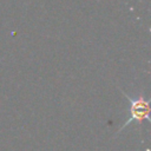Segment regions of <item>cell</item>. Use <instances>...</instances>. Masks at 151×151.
I'll return each mask as SVG.
<instances>
[{"mask_svg": "<svg viewBox=\"0 0 151 151\" xmlns=\"http://www.w3.org/2000/svg\"><path fill=\"white\" fill-rule=\"evenodd\" d=\"M122 93L127 98L129 101V109H127V119L125 123L122 124V126L119 127L118 132L123 131L129 124L137 122V123H142L144 120H150V105H149V100L146 97H144L142 93H139L137 97H131L127 93L123 92Z\"/></svg>", "mask_w": 151, "mask_h": 151, "instance_id": "6da1fadb", "label": "cell"}]
</instances>
